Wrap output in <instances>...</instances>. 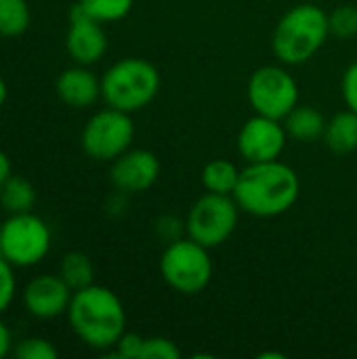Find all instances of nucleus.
I'll use <instances>...</instances> for the list:
<instances>
[{"label":"nucleus","instance_id":"obj_1","mask_svg":"<svg viewBox=\"0 0 357 359\" xmlns=\"http://www.w3.org/2000/svg\"><path fill=\"white\" fill-rule=\"evenodd\" d=\"M301 194V181L292 166L282 160L248 164L240 172V181L234 189V200L240 210L259 217L271 219L288 212Z\"/></svg>","mask_w":357,"mask_h":359},{"label":"nucleus","instance_id":"obj_2","mask_svg":"<svg viewBox=\"0 0 357 359\" xmlns=\"http://www.w3.org/2000/svg\"><path fill=\"white\" fill-rule=\"evenodd\" d=\"M65 316L72 332L95 351L114 349L126 332V311L120 297L99 284L76 290Z\"/></svg>","mask_w":357,"mask_h":359},{"label":"nucleus","instance_id":"obj_3","mask_svg":"<svg viewBox=\"0 0 357 359\" xmlns=\"http://www.w3.org/2000/svg\"><path fill=\"white\" fill-rule=\"evenodd\" d=\"M328 36V13L314 2H303L286 11L276 23L271 50L282 65H303L316 57Z\"/></svg>","mask_w":357,"mask_h":359},{"label":"nucleus","instance_id":"obj_4","mask_svg":"<svg viewBox=\"0 0 357 359\" xmlns=\"http://www.w3.org/2000/svg\"><path fill=\"white\" fill-rule=\"evenodd\" d=\"M160 90L158 67L141 57H124L101 76V99L105 105L126 114L147 107Z\"/></svg>","mask_w":357,"mask_h":359},{"label":"nucleus","instance_id":"obj_5","mask_svg":"<svg viewBox=\"0 0 357 359\" xmlns=\"http://www.w3.org/2000/svg\"><path fill=\"white\" fill-rule=\"evenodd\" d=\"M160 273L166 286L179 294H200L213 280L210 248L198 244L191 238H181L166 244L160 257Z\"/></svg>","mask_w":357,"mask_h":359},{"label":"nucleus","instance_id":"obj_6","mask_svg":"<svg viewBox=\"0 0 357 359\" xmlns=\"http://www.w3.org/2000/svg\"><path fill=\"white\" fill-rule=\"evenodd\" d=\"M50 227L32 210L8 215L0 225V255L19 269L40 265L50 252Z\"/></svg>","mask_w":357,"mask_h":359},{"label":"nucleus","instance_id":"obj_7","mask_svg":"<svg viewBox=\"0 0 357 359\" xmlns=\"http://www.w3.org/2000/svg\"><path fill=\"white\" fill-rule=\"evenodd\" d=\"M240 212L242 210L234 196L206 191L191 204L187 212L185 236L213 250L234 236L240 221Z\"/></svg>","mask_w":357,"mask_h":359},{"label":"nucleus","instance_id":"obj_8","mask_svg":"<svg viewBox=\"0 0 357 359\" xmlns=\"http://www.w3.org/2000/svg\"><path fill=\"white\" fill-rule=\"evenodd\" d=\"M135 141V122L130 114L116 107H105L93 114L80 135L82 149L97 162H114Z\"/></svg>","mask_w":357,"mask_h":359},{"label":"nucleus","instance_id":"obj_9","mask_svg":"<svg viewBox=\"0 0 357 359\" xmlns=\"http://www.w3.org/2000/svg\"><path fill=\"white\" fill-rule=\"evenodd\" d=\"M246 97L255 114L284 120L299 105V84L284 65H263L248 78Z\"/></svg>","mask_w":357,"mask_h":359},{"label":"nucleus","instance_id":"obj_10","mask_svg":"<svg viewBox=\"0 0 357 359\" xmlns=\"http://www.w3.org/2000/svg\"><path fill=\"white\" fill-rule=\"evenodd\" d=\"M288 141L282 120L255 114L238 130V151L248 164L280 160Z\"/></svg>","mask_w":357,"mask_h":359},{"label":"nucleus","instance_id":"obj_11","mask_svg":"<svg viewBox=\"0 0 357 359\" xmlns=\"http://www.w3.org/2000/svg\"><path fill=\"white\" fill-rule=\"evenodd\" d=\"M65 48L72 61L78 65H95L107 53V34L103 23L88 15L78 2L69 11Z\"/></svg>","mask_w":357,"mask_h":359},{"label":"nucleus","instance_id":"obj_12","mask_svg":"<svg viewBox=\"0 0 357 359\" xmlns=\"http://www.w3.org/2000/svg\"><path fill=\"white\" fill-rule=\"evenodd\" d=\"M74 290L65 284V280L57 273H44L32 278L23 292L21 303L23 309L36 320H55L67 313Z\"/></svg>","mask_w":357,"mask_h":359},{"label":"nucleus","instance_id":"obj_13","mask_svg":"<svg viewBox=\"0 0 357 359\" xmlns=\"http://www.w3.org/2000/svg\"><path fill=\"white\" fill-rule=\"evenodd\" d=\"M160 160L149 149H126L112 162L109 181L120 194H143L156 185Z\"/></svg>","mask_w":357,"mask_h":359},{"label":"nucleus","instance_id":"obj_14","mask_svg":"<svg viewBox=\"0 0 357 359\" xmlns=\"http://www.w3.org/2000/svg\"><path fill=\"white\" fill-rule=\"evenodd\" d=\"M57 97L74 109H86L101 99V78L95 76L90 65H72L55 80Z\"/></svg>","mask_w":357,"mask_h":359},{"label":"nucleus","instance_id":"obj_15","mask_svg":"<svg viewBox=\"0 0 357 359\" xmlns=\"http://www.w3.org/2000/svg\"><path fill=\"white\" fill-rule=\"evenodd\" d=\"M282 122H284V128H286L290 139L311 143V141H318L324 137L328 120L324 118V114L320 109L299 103Z\"/></svg>","mask_w":357,"mask_h":359},{"label":"nucleus","instance_id":"obj_16","mask_svg":"<svg viewBox=\"0 0 357 359\" xmlns=\"http://www.w3.org/2000/svg\"><path fill=\"white\" fill-rule=\"evenodd\" d=\"M322 141L326 143V147L337 154V156H345L357 149V114L351 109L339 111L335 114L328 122H326V130Z\"/></svg>","mask_w":357,"mask_h":359},{"label":"nucleus","instance_id":"obj_17","mask_svg":"<svg viewBox=\"0 0 357 359\" xmlns=\"http://www.w3.org/2000/svg\"><path fill=\"white\" fill-rule=\"evenodd\" d=\"M240 168L225 158L210 160L202 168V185L210 194H223V196H234V189L240 181Z\"/></svg>","mask_w":357,"mask_h":359},{"label":"nucleus","instance_id":"obj_18","mask_svg":"<svg viewBox=\"0 0 357 359\" xmlns=\"http://www.w3.org/2000/svg\"><path fill=\"white\" fill-rule=\"evenodd\" d=\"M34 204H36V189L27 179L11 175L0 185V206L8 215L29 212L34 208Z\"/></svg>","mask_w":357,"mask_h":359},{"label":"nucleus","instance_id":"obj_19","mask_svg":"<svg viewBox=\"0 0 357 359\" xmlns=\"http://www.w3.org/2000/svg\"><path fill=\"white\" fill-rule=\"evenodd\" d=\"M59 276L65 280V284L76 292L80 288H86L90 284H95V267L93 261L84 255V252H67L61 259V267H59Z\"/></svg>","mask_w":357,"mask_h":359},{"label":"nucleus","instance_id":"obj_20","mask_svg":"<svg viewBox=\"0 0 357 359\" xmlns=\"http://www.w3.org/2000/svg\"><path fill=\"white\" fill-rule=\"evenodd\" d=\"M32 11L27 0H0V36L17 38L27 32Z\"/></svg>","mask_w":357,"mask_h":359},{"label":"nucleus","instance_id":"obj_21","mask_svg":"<svg viewBox=\"0 0 357 359\" xmlns=\"http://www.w3.org/2000/svg\"><path fill=\"white\" fill-rule=\"evenodd\" d=\"M78 4L101 23H114L130 13L135 0H78Z\"/></svg>","mask_w":357,"mask_h":359},{"label":"nucleus","instance_id":"obj_22","mask_svg":"<svg viewBox=\"0 0 357 359\" xmlns=\"http://www.w3.org/2000/svg\"><path fill=\"white\" fill-rule=\"evenodd\" d=\"M328 27L330 36H337L341 40H349L357 36V6L353 4H341L328 13Z\"/></svg>","mask_w":357,"mask_h":359},{"label":"nucleus","instance_id":"obj_23","mask_svg":"<svg viewBox=\"0 0 357 359\" xmlns=\"http://www.w3.org/2000/svg\"><path fill=\"white\" fill-rule=\"evenodd\" d=\"M13 355L17 359H57L59 351L48 339L27 337L13 347Z\"/></svg>","mask_w":357,"mask_h":359},{"label":"nucleus","instance_id":"obj_24","mask_svg":"<svg viewBox=\"0 0 357 359\" xmlns=\"http://www.w3.org/2000/svg\"><path fill=\"white\" fill-rule=\"evenodd\" d=\"M17 297V276H15V265H11L2 255H0V316L6 313Z\"/></svg>","mask_w":357,"mask_h":359},{"label":"nucleus","instance_id":"obj_25","mask_svg":"<svg viewBox=\"0 0 357 359\" xmlns=\"http://www.w3.org/2000/svg\"><path fill=\"white\" fill-rule=\"evenodd\" d=\"M181 349L177 347L175 341L164 339V337H149L143 341V351L141 359H179Z\"/></svg>","mask_w":357,"mask_h":359},{"label":"nucleus","instance_id":"obj_26","mask_svg":"<svg viewBox=\"0 0 357 359\" xmlns=\"http://www.w3.org/2000/svg\"><path fill=\"white\" fill-rule=\"evenodd\" d=\"M143 341L145 337L135 334V332H124L120 337V341L114 347V353L122 359H141V351H143Z\"/></svg>","mask_w":357,"mask_h":359},{"label":"nucleus","instance_id":"obj_27","mask_svg":"<svg viewBox=\"0 0 357 359\" xmlns=\"http://www.w3.org/2000/svg\"><path fill=\"white\" fill-rule=\"evenodd\" d=\"M341 93H343V101L347 105V109L357 114V61H353L341 80Z\"/></svg>","mask_w":357,"mask_h":359},{"label":"nucleus","instance_id":"obj_28","mask_svg":"<svg viewBox=\"0 0 357 359\" xmlns=\"http://www.w3.org/2000/svg\"><path fill=\"white\" fill-rule=\"evenodd\" d=\"M156 229H158L160 238H164L166 244H170V242L183 238V233H185V221H179L177 217L166 215V217H162V219L158 221Z\"/></svg>","mask_w":357,"mask_h":359},{"label":"nucleus","instance_id":"obj_29","mask_svg":"<svg viewBox=\"0 0 357 359\" xmlns=\"http://www.w3.org/2000/svg\"><path fill=\"white\" fill-rule=\"evenodd\" d=\"M11 351H13V334L0 318V359L6 358Z\"/></svg>","mask_w":357,"mask_h":359},{"label":"nucleus","instance_id":"obj_30","mask_svg":"<svg viewBox=\"0 0 357 359\" xmlns=\"http://www.w3.org/2000/svg\"><path fill=\"white\" fill-rule=\"evenodd\" d=\"M13 175V164H11V158L0 149V185Z\"/></svg>","mask_w":357,"mask_h":359},{"label":"nucleus","instance_id":"obj_31","mask_svg":"<svg viewBox=\"0 0 357 359\" xmlns=\"http://www.w3.org/2000/svg\"><path fill=\"white\" fill-rule=\"evenodd\" d=\"M6 99H8V86H6L4 78L0 76V109H2V105L6 103Z\"/></svg>","mask_w":357,"mask_h":359}]
</instances>
